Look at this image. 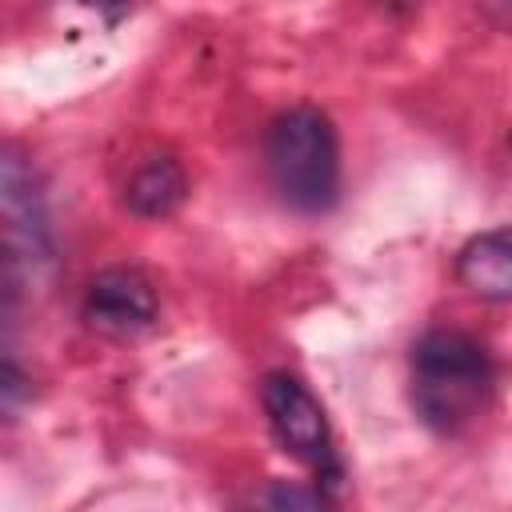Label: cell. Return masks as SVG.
<instances>
[{
	"mask_svg": "<svg viewBox=\"0 0 512 512\" xmlns=\"http://www.w3.org/2000/svg\"><path fill=\"white\" fill-rule=\"evenodd\" d=\"M496 364L456 328H432L412 344V408L436 432H460L492 404Z\"/></svg>",
	"mask_w": 512,
	"mask_h": 512,
	"instance_id": "cell-1",
	"label": "cell"
},
{
	"mask_svg": "<svg viewBox=\"0 0 512 512\" xmlns=\"http://www.w3.org/2000/svg\"><path fill=\"white\" fill-rule=\"evenodd\" d=\"M264 168L284 208L300 216L328 212L340 196V136L332 120L312 104L280 112L264 132Z\"/></svg>",
	"mask_w": 512,
	"mask_h": 512,
	"instance_id": "cell-2",
	"label": "cell"
},
{
	"mask_svg": "<svg viewBox=\"0 0 512 512\" xmlns=\"http://www.w3.org/2000/svg\"><path fill=\"white\" fill-rule=\"evenodd\" d=\"M260 404H264V420L276 436V444L296 456L300 464H308L320 480V488L332 496V488L340 484V460L332 448V428L328 416L320 408V400L312 396V388L296 376V372H268L260 380Z\"/></svg>",
	"mask_w": 512,
	"mask_h": 512,
	"instance_id": "cell-3",
	"label": "cell"
},
{
	"mask_svg": "<svg viewBox=\"0 0 512 512\" xmlns=\"http://www.w3.org/2000/svg\"><path fill=\"white\" fill-rule=\"evenodd\" d=\"M160 300H156V284L140 272V268H104L88 280L84 300H80V316L92 332L124 340V336H140L144 328L156 324Z\"/></svg>",
	"mask_w": 512,
	"mask_h": 512,
	"instance_id": "cell-4",
	"label": "cell"
},
{
	"mask_svg": "<svg viewBox=\"0 0 512 512\" xmlns=\"http://www.w3.org/2000/svg\"><path fill=\"white\" fill-rule=\"evenodd\" d=\"M456 276L480 300H512V232L504 224L476 232L456 256Z\"/></svg>",
	"mask_w": 512,
	"mask_h": 512,
	"instance_id": "cell-5",
	"label": "cell"
},
{
	"mask_svg": "<svg viewBox=\"0 0 512 512\" xmlns=\"http://www.w3.org/2000/svg\"><path fill=\"white\" fill-rule=\"evenodd\" d=\"M188 200V172L176 156H148L124 184V208L136 220H164Z\"/></svg>",
	"mask_w": 512,
	"mask_h": 512,
	"instance_id": "cell-6",
	"label": "cell"
},
{
	"mask_svg": "<svg viewBox=\"0 0 512 512\" xmlns=\"http://www.w3.org/2000/svg\"><path fill=\"white\" fill-rule=\"evenodd\" d=\"M20 304H24V272L16 252L0 240V328H8L20 316Z\"/></svg>",
	"mask_w": 512,
	"mask_h": 512,
	"instance_id": "cell-7",
	"label": "cell"
},
{
	"mask_svg": "<svg viewBox=\"0 0 512 512\" xmlns=\"http://www.w3.org/2000/svg\"><path fill=\"white\" fill-rule=\"evenodd\" d=\"M28 396H32L28 372H24L20 364H12V360H0V416H4V412H16Z\"/></svg>",
	"mask_w": 512,
	"mask_h": 512,
	"instance_id": "cell-8",
	"label": "cell"
},
{
	"mask_svg": "<svg viewBox=\"0 0 512 512\" xmlns=\"http://www.w3.org/2000/svg\"><path fill=\"white\" fill-rule=\"evenodd\" d=\"M332 496L316 484V488H292V484H280V488H268L260 496V504H272V508H320L328 504Z\"/></svg>",
	"mask_w": 512,
	"mask_h": 512,
	"instance_id": "cell-9",
	"label": "cell"
},
{
	"mask_svg": "<svg viewBox=\"0 0 512 512\" xmlns=\"http://www.w3.org/2000/svg\"><path fill=\"white\" fill-rule=\"evenodd\" d=\"M388 4H412V0H388Z\"/></svg>",
	"mask_w": 512,
	"mask_h": 512,
	"instance_id": "cell-10",
	"label": "cell"
}]
</instances>
